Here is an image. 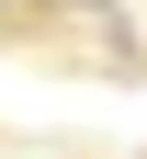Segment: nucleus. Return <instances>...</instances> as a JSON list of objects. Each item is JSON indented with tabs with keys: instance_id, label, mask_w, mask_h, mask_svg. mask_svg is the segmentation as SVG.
<instances>
[]
</instances>
